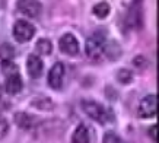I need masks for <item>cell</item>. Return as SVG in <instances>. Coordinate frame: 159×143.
Returning <instances> with one entry per match:
<instances>
[{
	"label": "cell",
	"mask_w": 159,
	"mask_h": 143,
	"mask_svg": "<svg viewBox=\"0 0 159 143\" xmlns=\"http://www.w3.org/2000/svg\"><path fill=\"white\" fill-rule=\"evenodd\" d=\"M107 38L102 32H95L86 39V45H85V51L89 58H98L102 56V53L105 50Z\"/></svg>",
	"instance_id": "cell-1"
},
{
	"label": "cell",
	"mask_w": 159,
	"mask_h": 143,
	"mask_svg": "<svg viewBox=\"0 0 159 143\" xmlns=\"http://www.w3.org/2000/svg\"><path fill=\"white\" fill-rule=\"evenodd\" d=\"M82 110L85 111V114L89 118H92L93 121H97L99 124L108 123V120L111 118L108 111L101 104L95 102V101H82Z\"/></svg>",
	"instance_id": "cell-2"
},
{
	"label": "cell",
	"mask_w": 159,
	"mask_h": 143,
	"mask_svg": "<svg viewBox=\"0 0 159 143\" xmlns=\"http://www.w3.org/2000/svg\"><path fill=\"white\" fill-rule=\"evenodd\" d=\"M35 35V26L28 21L19 19L13 25V37L18 43H28Z\"/></svg>",
	"instance_id": "cell-3"
},
{
	"label": "cell",
	"mask_w": 159,
	"mask_h": 143,
	"mask_svg": "<svg viewBox=\"0 0 159 143\" xmlns=\"http://www.w3.org/2000/svg\"><path fill=\"white\" fill-rule=\"evenodd\" d=\"M156 111H158V96L155 94H150L140 101L137 114L140 118H152L156 115Z\"/></svg>",
	"instance_id": "cell-4"
},
{
	"label": "cell",
	"mask_w": 159,
	"mask_h": 143,
	"mask_svg": "<svg viewBox=\"0 0 159 143\" xmlns=\"http://www.w3.org/2000/svg\"><path fill=\"white\" fill-rule=\"evenodd\" d=\"M18 10L26 18H38L43 6L38 0H18Z\"/></svg>",
	"instance_id": "cell-5"
},
{
	"label": "cell",
	"mask_w": 159,
	"mask_h": 143,
	"mask_svg": "<svg viewBox=\"0 0 159 143\" xmlns=\"http://www.w3.org/2000/svg\"><path fill=\"white\" fill-rule=\"evenodd\" d=\"M58 47L60 51L67 56H76L79 53V43L73 34H64L58 41Z\"/></svg>",
	"instance_id": "cell-6"
},
{
	"label": "cell",
	"mask_w": 159,
	"mask_h": 143,
	"mask_svg": "<svg viewBox=\"0 0 159 143\" xmlns=\"http://www.w3.org/2000/svg\"><path fill=\"white\" fill-rule=\"evenodd\" d=\"M127 24L130 28H139L142 24V0H133L127 13Z\"/></svg>",
	"instance_id": "cell-7"
},
{
	"label": "cell",
	"mask_w": 159,
	"mask_h": 143,
	"mask_svg": "<svg viewBox=\"0 0 159 143\" xmlns=\"http://www.w3.org/2000/svg\"><path fill=\"white\" fill-rule=\"evenodd\" d=\"M64 77V66L63 63H56L48 72V85L53 89H60Z\"/></svg>",
	"instance_id": "cell-8"
},
{
	"label": "cell",
	"mask_w": 159,
	"mask_h": 143,
	"mask_svg": "<svg viewBox=\"0 0 159 143\" xmlns=\"http://www.w3.org/2000/svg\"><path fill=\"white\" fill-rule=\"evenodd\" d=\"M22 77L18 72H13L10 75H6V83H5V88H6V92L10 94V95H16L22 91Z\"/></svg>",
	"instance_id": "cell-9"
},
{
	"label": "cell",
	"mask_w": 159,
	"mask_h": 143,
	"mask_svg": "<svg viewBox=\"0 0 159 143\" xmlns=\"http://www.w3.org/2000/svg\"><path fill=\"white\" fill-rule=\"evenodd\" d=\"M43 60L38 57V56H35V54H29L28 56V60H26V70H28V75L31 77H39L43 75Z\"/></svg>",
	"instance_id": "cell-10"
},
{
	"label": "cell",
	"mask_w": 159,
	"mask_h": 143,
	"mask_svg": "<svg viewBox=\"0 0 159 143\" xmlns=\"http://www.w3.org/2000/svg\"><path fill=\"white\" fill-rule=\"evenodd\" d=\"M15 123L18 124V127H20V129L31 130L34 127L35 120H34V117H31L26 113H16L15 114Z\"/></svg>",
	"instance_id": "cell-11"
},
{
	"label": "cell",
	"mask_w": 159,
	"mask_h": 143,
	"mask_svg": "<svg viewBox=\"0 0 159 143\" xmlns=\"http://www.w3.org/2000/svg\"><path fill=\"white\" fill-rule=\"evenodd\" d=\"M72 143H89V130L85 124H79L73 131Z\"/></svg>",
	"instance_id": "cell-12"
},
{
	"label": "cell",
	"mask_w": 159,
	"mask_h": 143,
	"mask_svg": "<svg viewBox=\"0 0 159 143\" xmlns=\"http://www.w3.org/2000/svg\"><path fill=\"white\" fill-rule=\"evenodd\" d=\"M15 57V48L13 45L5 43L0 45V58L2 62H12V58Z\"/></svg>",
	"instance_id": "cell-13"
},
{
	"label": "cell",
	"mask_w": 159,
	"mask_h": 143,
	"mask_svg": "<svg viewBox=\"0 0 159 143\" xmlns=\"http://www.w3.org/2000/svg\"><path fill=\"white\" fill-rule=\"evenodd\" d=\"M110 5L107 3V2H101V3H98V5L93 6V9H92V12H93V15L97 16V18H99V19H104V18H107L108 15H110Z\"/></svg>",
	"instance_id": "cell-14"
},
{
	"label": "cell",
	"mask_w": 159,
	"mask_h": 143,
	"mask_svg": "<svg viewBox=\"0 0 159 143\" xmlns=\"http://www.w3.org/2000/svg\"><path fill=\"white\" fill-rule=\"evenodd\" d=\"M35 48H37V51L39 53V54H43V56H48L50 53H51V50H53V44H51V41L47 38H41L37 41V45H35Z\"/></svg>",
	"instance_id": "cell-15"
},
{
	"label": "cell",
	"mask_w": 159,
	"mask_h": 143,
	"mask_svg": "<svg viewBox=\"0 0 159 143\" xmlns=\"http://www.w3.org/2000/svg\"><path fill=\"white\" fill-rule=\"evenodd\" d=\"M32 105H35L37 108H39V110H53V101L48 99V98H45V96H39V98H37V99L32 101Z\"/></svg>",
	"instance_id": "cell-16"
},
{
	"label": "cell",
	"mask_w": 159,
	"mask_h": 143,
	"mask_svg": "<svg viewBox=\"0 0 159 143\" xmlns=\"http://www.w3.org/2000/svg\"><path fill=\"white\" fill-rule=\"evenodd\" d=\"M117 79H118L121 83L127 85V83H130V82H131V79H133V75H131L130 70L121 69V70H118V73H117Z\"/></svg>",
	"instance_id": "cell-17"
},
{
	"label": "cell",
	"mask_w": 159,
	"mask_h": 143,
	"mask_svg": "<svg viewBox=\"0 0 159 143\" xmlns=\"http://www.w3.org/2000/svg\"><path fill=\"white\" fill-rule=\"evenodd\" d=\"M104 143H125V142L120 136H117L116 133L108 131V133H105V136H104Z\"/></svg>",
	"instance_id": "cell-18"
},
{
	"label": "cell",
	"mask_w": 159,
	"mask_h": 143,
	"mask_svg": "<svg viewBox=\"0 0 159 143\" xmlns=\"http://www.w3.org/2000/svg\"><path fill=\"white\" fill-rule=\"evenodd\" d=\"M7 131H9V124H7V120H6L3 115H0V140L7 134Z\"/></svg>",
	"instance_id": "cell-19"
},
{
	"label": "cell",
	"mask_w": 159,
	"mask_h": 143,
	"mask_svg": "<svg viewBox=\"0 0 159 143\" xmlns=\"http://www.w3.org/2000/svg\"><path fill=\"white\" fill-rule=\"evenodd\" d=\"M149 134H152V140L156 142V126H152V129H149Z\"/></svg>",
	"instance_id": "cell-20"
},
{
	"label": "cell",
	"mask_w": 159,
	"mask_h": 143,
	"mask_svg": "<svg viewBox=\"0 0 159 143\" xmlns=\"http://www.w3.org/2000/svg\"><path fill=\"white\" fill-rule=\"evenodd\" d=\"M0 98H2V88H0Z\"/></svg>",
	"instance_id": "cell-21"
}]
</instances>
